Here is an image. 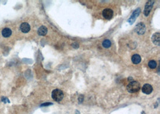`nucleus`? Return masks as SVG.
I'll list each match as a JSON object with an SVG mask.
<instances>
[{
  "mask_svg": "<svg viewBox=\"0 0 160 114\" xmlns=\"http://www.w3.org/2000/svg\"><path fill=\"white\" fill-rule=\"evenodd\" d=\"M127 90L130 93H134V92H138L140 90V84L137 81L131 82L127 85Z\"/></svg>",
  "mask_w": 160,
  "mask_h": 114,
  "instance_id": "1",
  "label": "nucleus"
},
{
  "mask_svg": "<svg viewBox=\"0 0 160 114\" xmlns=\"http://www.w3.org/2000/svg\"><path fill=\"white\" fill-rule=\"evenodd\" d=\"M52 97L55 101H61L64 97L63 92L60 89H55L52 92Z\"/></svg>",
  "mask_w": 160,
  "mask_h": 114,
  "instance_id": "2",
  "label": "nucleus"
},
{
  "mask_svg": "<svg viewBox=\"0 0 160 114\" xmlns=\"http://www.w3.org/2000/svg\"><path fill=\"white\" fill-rule=\"evenodd\" d=\"M140 12H141V10L140 8L137 9L136 10H134V12H133L131 17H130V18L128 21V22L130 23V24L131 25L134 22V21H136V18H137L138 16L140 15Z\"/></svg>",
  "mask_w": 160,
  "mask_h": 114,
  "instance_id": "3",
  "label": "nucleus"
},
{
  "mask_svg": "<svg viewBox=\"0 0 160 114\" xmlns=\"http://www.w3.org/2000/svg\"><path fill=\"white\" fill-rule=\"evenodd\" d=\"M113 15V12L110 9H105L102 11V16L105 19L110 20L112 18Z\"/></svg>",
  "mask_w": 160,
  "mask_h": 114,
  "instance_id": "4",
  "label": "nucleus"
},
{
  "mask_svg": "<svg viewBox=\"0 0 160 114\" xmlns=\"http://www.w3.org/2000/svg\"><path fill=\"white\" fill-rule=\"evenodd\" d=\"M153 1H147L145 5V7H144V14L146 16H147L149 15L150 10H151L152 6L153 5Z\"/></svg>",
  "mask_w": 160,
  "mask_h": 114,
  "instance_id": "5",
  "label": "nucleus"
},
{
  "mask_svg": "<svg viewBox=\"0 0 160 114\" xmlns=\"http://www.w3.org/2000/svg\"><path fill=\"white\" fill-rule=\"evenodd\" d=\"M136 30L137 33L139 34V35L143 34L146 31V26L143 23H140L136 26Z\"/></svg>",
  "mask_w": 160,
  "mask_h": 114,
  "instance_id": "6",
  "label": "nucleus"
},
{
  "mask_svg": "<svg viewBox=\"0 0 160 114\" xmlns=\"http://www.w3.org/2000/svg\"><path fill=\"white\" fill-rule=\"evenodd\" d=\"M142 92L143 93L146 94H150V93L152 92L153 91V88L150 84H144L143 85V87H142Z\"/></svg>",
  "mask_w": 160,
  "mask_h": 114,
  "instance_id": "7",
  "label": "nucleus"
},
{
  "mask_svg": "<svg viewBox=\"0 0 160 114\" xmlns=\"http://www.w3.org/2000/svg\"><path fill=\"white\" fill-rule=\"evenodd\" d=\"M160 34L159 33H156L153 34L152 37V40L153 44L159 46L160 45Z\"/></svg>",
  "mask_w": 160,
  "mask_h": 114,
  "instance_id": "8",
  "label": "nucleus"
},
{
  "mask_svg": "<svg viewBox=\"0 0 160 114\" xmlns=\"http://www.w3.org/2000/svg\"><path fill=\"white\" fill-rule=\"evenodd\" d=\"M21 31L24 33H27L30 31V25L26 22L22 23L20 26Z\"/></svg>",
  "mask_w": 160,
  "mask_h": 114,
  "instance_id": "9",
  "label": "nucleus"
},
{
  "mask_svg": "<svg viewBox=\"0 0 160 114\" xmlns=\"http://www.w3.org/2000/svg\"><path fill=\"white\" fill-rule=\"evenodd\" d=\"M47 33V29L45 26H41L38 30V34L41 36H44Z\"/></svg>",
  "mask_w": 160,
  "mask_h": 114,
  "instance_id": "10",
  "label": "nucleus"
},
{
  "mask_svg": "<svg viewBox=\"0 0 160 114\" xmlns=\"http://www.w3.org/2000/svg\"><path fill=\"white\" fill-rule=\"evenodd\" d=\"M12 31L9 28H6L3 29L2 31V35L4 37H9L12 35Z\"/></svg>",
  "mask_w": 160,
  "mask_h": 114,
  "instance_id": "11",
  "label": "nucleus"
},
{
  "mask_svg": "<svg viewBox=\"0 0 160 114\" xmlns=\"http://www.w3.org/2000/svg\"><path fill=\"white\" fill-rule=\"evenodd\" d=\"M141 56H140L138 54H135L132 56L131 58V61L134 64H139L141 62Z\"/></svg>",
  "mask_w": 160,
  "mask_h": 114,
  "instance_id": "12",
  "label": "nucleus"
},
{
  "mask_svg": "<svg viewBox=\"0 0 160 114\" xmlns=\"http://www.w3.org/2000/svg\"><path fill=\"white\" fill-rule=\"evenodd\" d=\"M102 45L104 48H109L111 46V41L109 40H105L102 42Z\"/></svg>",
  "mask_w": 160,
  "mask_h": 114,
  "instance_id": "13",
  "label": "nucleus"
},
{
  "mask_svg": "<svg viewBox=\"0 0 160 114\" xmlns=\"http://www.w3.org/2000/svg\"><path fill=\"white\" fill-rule=\"evenodd\" d=\"M148 66L150 69H155L156 67V61H154V60H151V61H150L149 62Z\"/></svg>",
  "mask_w": 160,
  "mask_h": 114,
  "instance_id": "14",
  "label": "nucleus"
},
{
  "mask_svg": "<svg viewBox=\"0 0 160 114\" xmlns=\"http://www.w3.org/2000/svg\"><path fill=\"white\" fill-rule=\"evenodd\" d=\"M1 100H2V101H3L4 103H10V101L9 100V99L7 98L6 97H3L2 98H1Z\"/></svg>",
  "mask_w": 160,
  "mask_h": 114,
  "instance_id": "15",
  "label": "nucleus"
},
{
  "mask_svg": "<svg viewBox=\"0 0 160 114\" xmlns=\"http://www.w3.org/2000/svg\"><path fill=\"white\" fill-rule=\"evenodd\" d=\"M52 104H53L52 103H43L42 104H41V106H49V105H52Z\"/></svg>",
  "mask_w": 160,
  "mask_h": 114,
  "instance_id": "16",
  "label": "nucleus"
}]
</instances>
